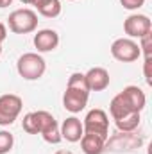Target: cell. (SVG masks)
I'll return each instance as SVG.
<instances>
[{
  "label": "cell",
  "mask_w": 152,
  "mask_h": 154,
  "mask_svg": "<svg viewBox=\"0 0 152 154\" xmlns=\"http://www.w3.org/2000/svg\"><path fill=\"white\" fill-rule=\"evenodd\" d=\"M88 99H90V90H88L84 74H81V72L72 74L68 77V84H66V90L63 93V106H65V109L74 113V115L81 113L86 108Z\"/></svg>",
  "instance_id": "cell-1"
},
{
  "label": "cell",
  "mask_w": 152,
  "mask_h": 154,
  "mask_svg": "<svg viewBox=\"0 0 152 154\" xmlns=\"http://www.w3.org/2000/svg\"><path fill=\"white\" fill-rule=\"evenodd\" d=\"M16 70H18L20 77H23L25 81H38L43 77L45 70H47V63L38 52H27L18 57Z\"/></svg>",
  "instance_id": "cell-2"
},
{
  "label": "cell",
  "mask_w": 152,
  "mask_h": 154,
  "mask_svg": "<svg viewBox=\"0 0 152 154\" xmlns=\"http://www.w3.org/2000/svg\"><path fill=\"white\" fill-rule=\"evenodd\" d=\"M7 27L14 34H31L38 29V14L32 9H16L7 18Z\"/></svg>",
  "instance_id": "cell-3"
},
{
  "label": "cell",
  "mask_w": 152,
  "mask_h": 154,
  "mask_svg": "<svg viewBox=\"0 0 152 154\" xmlns=\"http://www.w3.org/2000/svg\"><path fill=\"white\" fill-rule=\"evenodd\" d=\"M34 113V120H36V127H38V134L43 136V140L47 143H59L63 138H61V131H59V125H57V120L54 118L52 113L48 111H32Z\"/></svg>",
  "instance_id": "cell-4"
},
{
  "label": "cell",
  "mask_w": 152,
  "mask_h": 154,
  "mask_svg": "<svg viewBox=\"0 0 152 154\" xmlns=\"http://www.w3.org/2000/svg\"><path fill=\"white\" fill-rule=\"evenodd\" d=\"M111 56L120 63H132L141 57V50L132 38H118L111 45Z\"/></svg>",
  "instance_id": "cell-5"
},
{
  "label": "cell",
  "mask_w": 152,
  "mask_h": 154,
  "mask_svg": "<svg viewBox=\"0 0 152 154\" xmlns=\"http://www.w3.org/2000/svg\"><path fill=\"white\" fill-rule=\"evenodd\" d=\"M82 127H84V133H91V134H99L102 138H108V134H109V116L104 109L95 108V109L88 111V115L84 116Z\"/></svg>",
  "instance_id": "cell-6"
},
{
  "label": "cell",
  "mask_w": 152,
  "mask_h": 154,
  "mask_svg": "<svg viewBox=\"0 0 152 154\" xmlns=\"http://www.w3.org/2000/svg\"><path fill=\"white\" fill-rule=\"evenodd\" d=\"M23 100L14 93L0 95V125H11L22 113Z\"/></svg>",
  "instance_id": "cell-7"
},
{
  "label": "cell",
  "mask_w": 152,
  "mask_h": 154,
  "mask_svg": "<svg viewBox=\"0 0 152 154\" xmlns=\"http://www.w3.org/2000/svg\"><path fill=\"white\" fill-rule=\"evenodd\" d=\"M123 32L129 38H143L152 32L150 18L147 14H131L123 22Z\"/></svg>",
  "instance_id": "cell-8"
},
{
  "label": "cell",
  "mask_w": 152,
  "mask_h": 154,
  "mask_svg": "<svg viewBox=\"0 0 152 154\" xmlns=\"http://www.w3.org/2000/svg\"><path fill=\"white\" fill-rule=\"evenodd\" d=\"M84 79H86V84H88L90 91H104L109 86V82H111L109 72L106 68H102V66L90 68L84 74Z\"/></svg>",
  "instance_id": "cell-9"
},
{
  "label": "cell",
  "mask_w": 152,
  "mask_h": 154,
  "mask_svg": "<svg viewBox=\"0 0 152 154\" xmlns=\"http://www.w3.org/2000/svg\"><path fill=\"white\" fill-rule=\"evenodd\" d=\"M120 95L123 97V100L127 102V106L132 109V111H136V113H141L143 111V108H145V104H147V97H145V91L141 90V88H138V86H125L122 91H120Z\"/></svg>",
  "instance_id": "cell-10"
},
{
  "label": "cell",
  "mask_w": 152,
  "mask_h": 154,
  "mask_svg": "<svg viewBox=\"0 0 152 154\" xmlns=\"http://www.w3.org/2000/svg\"><path fill=\"white\" fill-rule=\"evenodd\" d=\"M59 45V34L54 29H41L34 34V47L38 52H52Z\"/></svg>",
  "instance_id": "cell-11"
},
{
  "label": "cell",
  "mask_w": 152,
  "mask_h": 154,
  "mask_svg": "<svg viewBox=\"0 0 152 154\" xmlns=\"http://www.w3.org/2000/svg\"><path fill=\"white\" fill-rule=\"evenodd\" d=\"M59 131H61V138L66 140V142H70V143L79 142V140L82 138V134H84L82 122H81L77 116H68V118L63 122V125L59 127Z\"/></svg>",
  "instance_id": "cell-12"
},
{
  "label": "cell",
  "mask_w": 152,
  "mask_h": 154,
  "mask_svg": "<svg viewBox=\"0 0 152 154\" xmlns=\"http://www.w3.org/2000/svg\"><path fill=\"white\" fill-rule=\"evenodd\" d=\"M79 142H81V147H82L84 154H102L106 149L108 138H102V136L91 134V133H84Z\"/></svg>",
  "instance_id": "cell-13"
},
{
  "label": "cell",
  "mask_w": 152,
  "mask_h": 154,
  "mask_svg": "<svg viewBox=\"0 0 152 154\" xmlns=\"http://www.w3.org/2000/svg\"><path fill=\"white\" fill-rule=\"evenodd\" d=\"M129 113H136V111H132L129 106H127V102L123 100V97L118 93V95H114L113 99H111V104H109V115L113 120H118V118H122V116L129 115Z\"/></svg>",
  "instance_id": "cell-14"
},
{
  "label": "cell",
  "mask_w": 152,
  "mask_h": 154,
  "mask_svg": "<svg viewBox=\"0 0 152 154\" xmlns=\"http://www.w3.org/2000/svg\"><path fill=\"white\" fill-rule=\"evenodd\" d=\"M140 122H141V115L140 113H129V115L114 120L118 131H122V133H132V131H136L138 125H140Z\"/></svg>",
  "instance_id": "cell-15"
},
{
  "label": "cell",
  "mask_w": 152,
  "mask_h": 154,
  "mask_svg": "<svg viewBox=\"0 0 152 154\" xmlns=\"http://www.w3.org/2000/svg\"><path fill=\"white\" fill-rule=\"evenodd\" d=\"M38 13L45 18H56L61 14V2L59 0H48L45 5H41L38 9Z\"/></svg>",
  "instance_id": "cell-16"
},
{
  "label": "cell",
  "mask_w": 152,
  "mask_h": 154,
  "mask_svg": "<svg viewBox=\"0 0 152 154\" xmlns=\"http://www.w3.org/2000/svg\"><path fill=\"white\" fill-rule=\"evenodd\" d=\"M13 145H14V136L9 131H0V154L11 152Z\"/></svg>",
  "instance_id": "cell-17"
},
{
  "label": "cell",
  "mask_w": 152,
  "mask_h": 154,
  "mask_svg": "<svg viewBox=\"0 0 152 154\" xmlns=\"http://www.w3.org/2000/svg\"><path fill=\"white\" fill-rule=\"evenodd\" d=\"M22 127L27 134H38V127H36V120H34V113H25L23 120H22Z\"/></svg>",
  "instance_id": "cell-18"
},
{
  "label": "cell",
  "mask_w": 152,
  "mask_h": 154,
  "mask_svg": "<svg viewBox=\"0 0 152 154\" xmlns=\"http://www.w3.org/2000/svg\"><path fill=\"white\" fill-rule=\"evenodd\" d=\"M138 45H140V50H141V54L145 57H152V32L143 36V38H140Z\"/></svg>",
  "instance_id": "cell-19"
},
{
  "label": "cell",
  "mask_w": 152,
  "mask_h": 154,
  "mask_svg": "<svg viewBox=\"0 0 152 154\" xmlns=\"http://www.w3.org/2000/svg\"><path fill=\"white\" fill-rule=\"evenodd\" d=\"M120 4L127 11H136V9H140L145 4V0H120Z\"/></svg>",
  "instance_id": "cell-20"
},
{
  "label": "cell",
  "mask_w": 152,
  "mask_h": 154,
  "mask_svg": "<svg viewBox=\"0 0 152 154\" xmlns=\"http://www.w3.org/2000/svg\"><path fill=\"white\" fill-rule=\"evenodd\" d=\"M145 68H143V72H145V81L149 82V84H152V79H150V65H152V57H145Z\"/></svg>",
  "instance_id": "cell-21"
},
{
  "label": "cell",
  "mask_w": 152,
  "mask_h": 154,
  "mask_svg": "<svg viewBox=\"0 0 152 154\" xmlns=\"http://www.w3.org/2000/svg\"><path fill=\"white\" fill-rule=\"evenodd\" d=\"M5 38H7V27L0 22V45L4 43V39H5Z\"/></svg>",
  "instance_id": "cell-22"
},
{
  "label": "cell",
  "mask_w": 152,
  "mask_h": 154,
  "mask_svg": "<svg viewBox=\"0 0 152 154\" xmlns=\"http://www.w3.org/2000/svg\"><path fill=\"white\" fill-rule=\"evenodd\" d=\"M47 2H48V0H31L29 4H31V5H34L36 9H39V7H41V5H45Z\"/></svg>",
  "instance_id": "cell-23"
},
{
  "label": "cell",
  "mask_w": 152,
  "mask_h": 154,
  "mask_svg": "<svg viewBox=\"0 0 152 154\" xmlns=\"http://www.w3.org/2000/svg\"><path fill=\"white\" fill-rule=\"evenodd\" d=\"M13 4V0H0V9H4V7H9Z\"/></svg>",
  "instance_id": "cell-24"
},
{
  "label": "cell",
  "mask_w": 152,
  "mask_h": 154,
  "mask_svg": "<svg viewBox=\"0 0 152 154\" xmlns=\"http://www.w3.org/2000/svg\"><path fill=\"white\" fill-rule=\"evenodd\" d=\"M56 154H74L72 151H57Z\"/></svg>",
  "instance_id": "cell-25"
},
{
  "label": "cell",
  "mask_w": 152,
  "mask_h": 154,
  "mask_svg": "<svg viewBox=\"0 0 152 154\" xmlns=\"http://www.w3.org/2000/svg\"><path fill=\"white\" fill-rule=\"evenodd\" d=\"M20 2H22V4H29L31 0H20Z\"/></svg>",
  "instance_id": "cell-26"
},
{
  "label": "cell",
  "mask_w": 152,
  "mask_h": 154,
  "mask_svg": "<svg viewBox=\"0 0 152 154\" xmlns=\"http://www.w3.org/2000/svg\"><path fill=\"white\" fill-rule=\"evenodd\" d=\"M0 56H2V45H0Z\"/></svg>",
  "instance_id": "cell-27"
},
{
  "label": "cell",
  "mask_w": 152,
  "mask_h": 154,
  "mask_svg": "<svg viewBox=\"0 0 152 154\" xmlns=\"http://www.w3.org/2000/svg\"><path fill=\"white\" fill-rule=\"evenodd\" d=\"M68 2H74V0H68Z\"/></svg>",
  "instance_id": "cell-28"
}]
</instances>
